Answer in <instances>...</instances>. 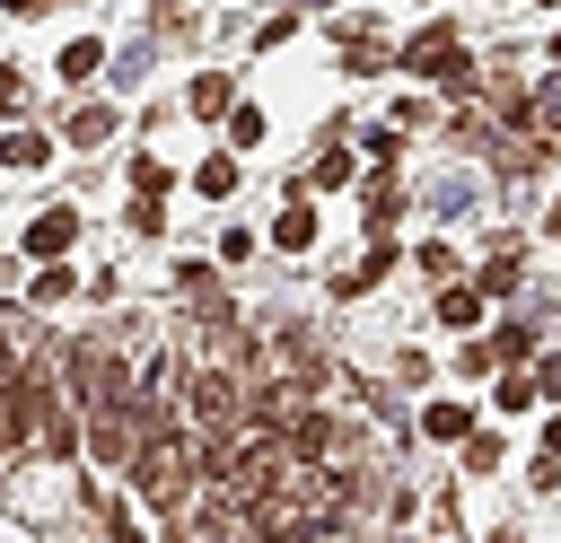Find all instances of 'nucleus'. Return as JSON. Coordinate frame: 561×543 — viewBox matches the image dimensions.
<instances>
[{"label": "nucleus", "mask_w": 561, "mask_h": 543, "mask_svg": "<svg viewBox=\"0 0 561 543\" xmlns=\"http://www.w3.org/2000/svg\"><path fill=\"white\" fill-rule=\"evenodd\" d=\"M202 482V447L175 429V420H158V429H140V447H131V490L149 499V508H184V490Z\"/></svg>", "instance_id": "f257e3e1"}, {"label": "nucleus", "mask_w": 561, "mask_h": 543, "mask_svg": "<svg viewBox=\"0 0 561 543\" xmlns=\"http://www.w3.org/2000/svg\"><path fill=\"white\" fill-rule=\"evenodd\" d=\"M184 412H193L202 438H237V429H245V385L219 377V368H193V377H184Z\"/></svg>", "instance_id": "f03ea898"}, {"label": "nucleus", "mask_w": 561, "mask_h": 543, "mask_svg": "<svg viewBox=\"0 0 561 543\" xmlns=\"http://www.w3.org/2000/svg\"><path fill=\"white\" fill-rule=\"evenodd\" d=\"M403 70H421V79H447V88H465V79H473V61H465V44H456L447 26L412 35V44H403Z\"/></svg>", "instance_id": "7ed1b4c3"}, {"label": "nucleus", "mask_w": 561, "mask_h": 543, "mask_svg": "<svg viewBox=\"0 0 561 543\" xmlns=\"http://www.w3.org/2000/svg\"><path fill=\"white\" fill-rule=\"evenodd\" d=\"M70 245H79V210H61V201H53V210H35L26 254H35V263H53V254H70Z\"/></svg>", "instance_id": "20e7f679"}, {"label": "nucleus", "mask_w": 561, "mask_h": 543, "mask_svg": "<svg viewBox=\"0 0 561 543\" xmlns=\"http://www.w3.org/2000/svg\"><path fill=\"white\" fill-rule=\"evenodd\" d=\"M228 105H237V79H228V70H202V79L184 88V114H193V123H219Z\"/></svg>", "instance_id": "39448f33"}, {"label": "nucleus", "mask_w": 561, "mask_h": 543, "mask_svg": "<svg viewBox=\"0 0 561 543\" xmlns=\"http://www.w3.org/2000/svg\"><path fill=\"white\" fill-rule=\"evenodd\" d=\"M272 245H280V254H307V245H316V201H298V193H289V201H280V219H272Z\"/></svg>", "instance_id": "423d86ee"}, {"label": "nucleus", "mask_w": 561, "mask_h": 543, "mask_svg": "<svg viewBox=\"0 0 561 543\" xmlns=\"http://www.w3.org/2000/svg\"><path fill=\"white\" fill-rule=\"evenodd\" d=\"M61 140H70V149H96V140H114V114H105V105H79V114L61 123Z\"/></svg>", "instance_id": "0eeeda50"}, {"label": "nucleus", "mask_w": 561, "mask_h": 543, "mask_svg": "<svg viewBox=\"0 0 561 543\" xmlns=\"http://www.w3.org/2000/svg\"><path fill=\"white\" fill-rule=\"evenodd\" d=\"M193 193H210V201H228V193H237V158H228V149H210V158L193 166Z\"/></svg>", "instance_id": "6e6552de"}, {"label": "nucleus", "mask_w": 561, "mask_h": 543, "mask_svg": "<svg viewBox=\"0 0 561 543\" xmlns=\"http://www.w3.org/2000/svg\"><path fill=\"white\" fill-rule=\"evenodd\" d=\"M96 70H105V44H96V35L61 44V79H70V88H79V79H96Z\"/></svg>", "instance_id": "1a4fd4ad"}, {"label": "nucleus", "mask_w": 561, "mask_h": 543, "mask_svg": "<svg viewBox=\"0 0 561 543\" xmlns=\"http://www.w3.org/2000/svg\"><path fill=\"white\" fill-rule=\"evenodd\" d=\"M44 158H53V149H44L35 131H0V166H18V175H26V166H44Z\"/></svg>", "instance_id": "9d476101"}, {"label": "nucleus", "mask_w": 561, "mask_h": 543, "mask_svg": "<svg viewBox=\"0 0 561 543\" xmlns=\"http://www.w3.org/2000/svg\"><path fill=\"white\" fill-rule=\"evenodd\" d=\"M517 289V245H491V263H482V298H508Z\"/></svg>", "instance_id": "9b49d317"}, {"label": "nucleus", "mask_w": 561, "mask_h": 543, "mask_svg": "<svg viewBox=\"0 0 561 543\" xmlns=\"http://www.w3.org/2000/svg\"><path fill=\"white\" fill-rule=\"evenodd\" d=\"M70 289H79V280H70V263H61V254H53V263H44V272H35V307H61V298H70Z\"/></svg>", "instance_id": "f8f14e48"}, {"label": "nucleus", "mask_w": 561, "mask_h": 543, "mask_svg": "<svg viewBox=\"0 0 561 543\" xmlns=\"http://www.w3.org/2000/svg\"><path fill=\"white\" fill-rule=\"evenodd\" d=\"M473 315H482V289H438V324H456V333H465Z\"/></svg>", "instance_id": "ddd939ff"}, {"label": "nucleus", "mask_w": 561, "mask_h": 543, "mask_svg": "<svg viewBox=\"0 0 561 543\" xmlns=\"http://www.w3.org/2000/svg\"><path fill=\"white\" fill-rule=\"evenodd\" d=\"M421 429H430V438H465V429H473V412H465V403H430V412H421Z\"/></svg>", "instance_id": "4468645a"}, {"label": "nucleus", "mask_w": 561, "mask_h": 543, "mask_svg": "<svg viewBox=\"0 0 561 543\" xmlns=\"http://www.w3.org/2000/svg\"><path fill=\"white\" fill-rule=\"evenodd\" d=\"M228 140L254 149V140H263V114H254V105H228Z\"/></svg>", "instance_id": "2eb2a0df"}, {"label": "nucleus", "mask_w": 561, "mask_h": 543, "mask_svg": "<svg viewBox=\"0 0 561 543\" xmlns=\"http://www.w3.org/2000/svg\"><path fill=\"white\" fill-rule=\"evenodd\" d=\"M131 193H167V166H158V158H149V149H140V158H131Z\"/></svg>", "instance_id": "dca6fc26"}, {"label": "nucleus", "mask_w": 561, "mask_h": 543, "mask_svg": "<svg viewBox=\"0 0 561 543\" xmlns=\"http://www.w3.org/2000/svg\"><path fill=\"white\" fill-rule=\"evenodd\" d=\"M465 464H473V473H491V464H500V438H482V429H465Z\"/></svg>", "instance_id": "f3484780"}, {"label": "nucleus", "mask_w": 561, "mask_h": 543, "mask_svg": "<svg viewBox=\"0 0 561 543\" xmlns=\"http://www.w3.org/2000/svg\"><path fill=\"white\" fill-rule=\"evenodd\" d=\"M158 219H167V210H158V193H131V228H140V236H158Z\"/></svg>", "instance_id": "a211bd4d"}, {"label": "nucleus", "mask_w": 561, "mask_h": 543, "mask_svg": "<svg viewBox=\"0 0 561 543\" xmlns=\"http://www.w3.org/2000/svg\"><path fill=\"white\" fill-rule=\"evenodd\" d=\"M412 263H421V280H447V272H456V254H447V245H421Z\"/></svg>", "instance_id": "6ab92c4d"}, {"label": "nucleus", "mask_w": 561, "mask_h": 543, "mask_svg": "<svg viewBox=\"0 0 561 543\" xmlns=\"http://www.w3.org/2000/svg\"><path fill=\"white\" fill-rule=\"evenodd\" d=\"M491 350H500V359H526V350H535V333H526V324H500V342H491Z\"/></svg>", "instance_id": "aec40b11"}, {"label": "nucleus", "mask_w": 561, "mask_h": 543, "mask_svg": "<svg viewBox=\"0 0 561 543\" xmlns=\"http://www.w3.org/2000/svg\"><path fill=\"white\" fill-rule=\"evenodd\" d=\"M18 105H26V79H18L9 61H0V114H18Z\"/></svg>", "instance_id": "412c9836"}, {"label": "nucleus", "mask_w": 561, "mask_h": 543, "mask_svg": "<svg viewBox=\"0 0 561 543\" xmlns=\"http://www.w3.org/2000/svg\"><path fill=\"white\" fill-rule=\"evenodd\" d=\"M0 9H9V18H53L61 0H0Z\"/></svg>", "instance_id": "4be33fe9"}, {"label": "nucleus", "mask_w": 561, "mask_h": 543, "mask_svg": "<svg viewBox=\"0 0 561 543\" xmlns=\"http://www.w3.org/2000/svg\"><path fill=\"white\" fill-rule=\"evenodd\" d=\"M535 385H543V394L561 403V359H543V377H535Z\"/></svg>", "instance_id": "5701e85b"}, {"label": "nucleus", "mask_w": 561, "mask_h": 543, "mask_svg": "<svg viewBox=\"0 0 561 543\" xmlns=\"http://www.w3.org/2000/svg\"><path fill=\"white\" fill-rule=\"evenodd\" d=\"M543 455H561V420H543Z\"/></svg>", "instance_id": "b1692460"}, {"label": "nucleus", "mask_w": 561, "mask_h": 543, "mask_svg": "<svg viewBox=\"0 0 561 543\" xmlns=\"http://www.w3.org/2000/svg\"><path fill=\"white\" fill-rule=\"evenodd\" d=\"M552 236H561V201H552Z\"/></svg>", "instance_id": "393cba45"}, {"label": "nucleus", "mask_w": 561, "mask_h": 543, "mask_svg": "<svg viewBox=\"0 0 561 543\" xmlns=\"http://www.w3.org/2000/svg\"><path fill=\"white\" fill-rule=\"evenodd\" d=\"M307 9H333V0H307Z\"/></svg>", "instance_id": "a878e982"}, {"label": "nucleus", "mask_w": 561, "mask_h": 543, "mask_svg": "<svg viewBox=\"0 0 561 543\" xmlns=\"http://www.w3.org/2000/svg\"><path fill=\"white\" fill-rule=\"evenodd\" d=\"M552 61H561V35H552Z\"/></svg>", "instance_id": "bb28decb"}]
</instances>
